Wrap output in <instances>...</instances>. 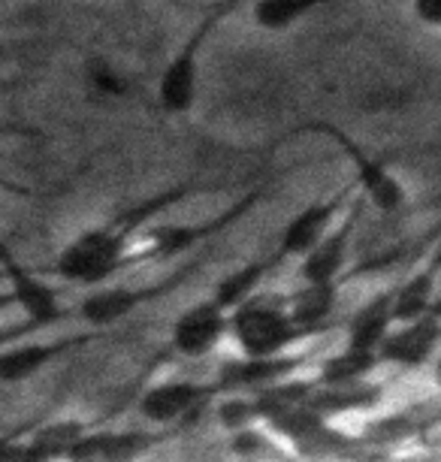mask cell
Returning a JSON list of instances; mask_svg holds the SVG:
<instances>
[{
  "label": "cell",
  "instance_id": "44dd1931",
  "mask_svg": "<svg viewBox=\"0 0 441 462\" xmlns=\"http://www.w3.org/2000/svg\"><path fill=\"white\" fill-rule=\"evenodd\" d=\"M330 4H335V0H254L251 13H254V22L263 31H284Z\"/></svg>",
  "mask_w": 441,
  "mask_h": 462
},
{
  "label": "cell",
  "instance_id": "8fae6325",
  "mask_svg": "<svg viewBox=\"0 0 441 462\" xmlns=\"http://www.w3.org/2000/svg\"><path fill=\"white\" fill-rule=\"evenodd\" d=\"M317 351L302 354H270V356H242L236 363L221 365L218 378H215V390L218 393H236V390H261L266 383H275L281 378H290L299 369L315 360Z\"/></svg>",
  "mask_w": 441,
  "mask_h": 462
},
{
  "label": "cell",
  "instance_id": "8992f818",
  "mask_svg": "<svg viewBox=\"0 0 441 462\" xmlns=\"http://www.w3.org/2000/svg\"><path fill=\"white\" fill-rule=\"evenodd\" d=\"M200 263H188L181 266L176 275L170 278H161V282L154 284H142V287H106V291H97L91 293L88 300L82 302L79 315L85 324H91L94 329H103V327H112L118 324L121 318L133 315L136 309H142V305H149L154 300H163V296L176 293L181 284L191 278Z\"/></svg>",
  "mask_w": 441,
  "mask_h": 462
},
{
  "label": "cell",
  "instance_id": "52a82bcc",
  "mask_svg": "<svg viewBox=\"0 0 441 462\" xmlns=\"http://www.w3.org/2000/svg\"><path fill=\"white\" fill-rule=\"evenodd\" d=\"M366 206H369V199L363 197V190H357V194L348 199V206L342 208L345 217L335 224V230H326L324 236L302 254V263H299L302 282H342V269H345V260H348L351 239H354V233H357Z\"/></svg>",
  "mask_w": 441,
  "mask_h": 462
},
{
  "label": "cell",
  "instance_id": "ffe728a7",
  "mask_svg": "<svg viewBox=\"0 0 441 462\" xmlns=\"http://www.w3.org/2000/svg\"><path fill=\"white\" fill-rule=\"evenodd\" d=\"M275 266L279 263H275L272 257H266V260H254V263L236 269V273H230L218 287H215L212 300L227 311L236 309L242 300H248L251 293H257V287H261V282L272 273Z\"/></svg>",
  "mask_w": 441,
  "mask_h": 462
},
{
  "label": "cell",
  "instance_id": "7a4b0ae2",
  "mask_svg": "<svg viewBox=\"0 0 441 462\" xmlns=\"http://www.w3.org/2000/svg\"><path fill=\"white\" fill-rule=\"evenodd\" d=\"M227 333L236 338L242 356H270L297 347L306 338L317 336L315 329L297 324L288 311L284 296L251 293L236 309H230Z\"/></svg>",
  "mask_w": 441,
  "mask_h": 462
},
{
  "label": "cell",
  "instance_id": "4fadbf2b",
  "mask_svg": "<svg viewBox=\"0 0 441 462\" xmlns=\"http://www.w3.org/2000/svg\"><path fill=\"white\" fill-rule=\"evenodd\" d=\"M230 327V311L221 309L215 300H203L181 311V318L172 324V351L188 356V360H200L212 354Z\"/></svg>",
  "mask_w": 441,
  "mask_h": 462
},
{
  "label": "cell",
  "instance_id": "cb8c5ba5",
  "mask_svg": "<svg viewBox=\"0 0 441 462\" xmlns=\"http://www.w3.org/2000/svg\"><path fill=\"white\" fill-rule=\"evenodd\" d=\"M266 448V435L254 426H245V430H236L233 432V450L242 453V457H254Z\"/></svg>",
  "mask_w": 441,
  "mask_h": 462
},
{
  "label": "cell",
  "instance_id": "9c48e42d",
  "mask_svg": "<svg viewBox=\"0 0 441 462\" xmlns=\"http://www.w3.org/2000/svg\"><path fill=\"white\" fill-rule=\"evenodd\" d=\"M438 342H441V318L436 305L427 315L402 320L400 327L393 324L375 354L378 363L396 365V369H420V365H427L436 356Z\"/></svg>",
  "mask_w": 441,
  "mask_h": 462
},
{
  "label": "cell",
  "instance_id": "5bb4252c",
  "mask_svg": "<svg viewBox=\"0 0 441 462\" xmlns=\"http://www.w3.org/2000/svg\"><path fill=\"white\" fill-rule=\"evenodd\" d=\"M97 333H79V336H67L55 338V342H13L6 347H0V381L4 383H22L40 374L51 360L76 351L82 345H91Z\"/></svg>",
  "mask_w": 441,
  "mask_h": 462
},
{
  "label": "cell",
  "instance_id": "3957f363",
  "mask_svg": "<svg viewBox=\"0 0 441 462\" xmlns=\"http://www.w3.org/2000/svg\"><path fill=\"white\" fill-rule=\"evenodd\" d=\"M242 4H245V0H218V4L200 19V24L191 31V37L185 40V46L176 51V58L167 64V69H163V76H161V85H158V100H161L163 112H170V116L191 112L194 100H197L200 55H203L206 42H209L212 33L218 31V24L227 22Z\"/></svg>",
  "mask_w": 441,
  "mask_h": 462
},
{
  "label": "cell",
  "instance_id": "2e32d148",
  "mask_svg": "<svg viewBox=\"0 0 441 462\" xmlns=\"http://www.w3.org/2000/svg\"><path fill=\"white\" fill-rule=\"evenodd\" d=\"M339 287L342 282H302L297 293L284 296L290 318L315 333H326L333 327L330 318L339 302Z\"/></svg>",
  "mask_w": 441,
  "mask_h": 462
},
{
  "label": "cell",
  "instance_id": "7c38bea8",
  "mask_svg": "<svg viewBox=\"0 0 441 462\" xmlns=\"http://www.w3.org/2000/svg\"><path fill=\"white\" fill-rule=\"evenodd\" d=\"M0 269H4V282L10 284L13 300L24 311V318L49 327V324H55V320H60L67 315V311L58 305L55 287L42 282L40 275H33L28 266H22L13 251L6 248L4 239H0Z\"/></svg>",
  "mask_w": 441,
  "mask_h": 462
},
{
  "label": "cell",
  "instance_id": "f1b7e54d",
  "mask_svg": "<svg viewBox=\"0 0 441 462\" xmlns=\"http://www.w3.org/2000/svg\"><path fill=\"white\" fill-rule=\"evenodd\" d=\"M0 282H4V269H0Z\"/></svg>",
  "mask_w": 441,
  "mask_h": 462
},
{
  "label": "cell",
  "instance_id": "603a6c76",
  "mask_svg": "<svg viewBox=\"0 0 441 462\" xmlns=\"http://www.w3.org/2000/svg\"><path fill=\"white\" fill-rule=\"evenodd\" d=\"M218 420L224 430L236 432V430H245V426H254L261 420L257 414V405H254V396H227L218 408Z\"/></svg>",
  "mask_w": 441,
  "mask_h": 462
},
{
  "label": "cell",
  "instance_id": "ba28073f",
  "mask_svg": "<svg viewBox=\"0 0 441 462\" xmlns=\"http://www.w3.org/2000/svg\"><path fill=\"white\" fill-rule=\"evenodd\" d=\"M357 190H360V185H357V179H354L345 188L335 190L333 197L315 199V203H308L302 212L293 215L288 221V226H284V233L279 239V248H275V254H272L275 263H284L288 257L306 254V251L315 245V242L321 239L326 230H330L333 221L342 215V208L348 206V199L357 194Z\"/></svg>",
  "mask_w": 441,
  "mask_h": 462
},
{
  "label": "cell",
  "instance_id": "30bf717a",
  "mask_svg": "<svg viewBox=\"0 0 441 462\" xmlns=\"http://www.w3.org/2000/svg\"><path fill=\"white\" fill-rule=\"evenodd\" d=\"M212 396H218L215 383L161 381L140 396V414L158 426L185 423V420H194L197 411H203V405L209 402Z\"/></svg>",
  "mask_w": 441,
  "mask_h": 462
},
{
  "label": "cell",
  "instance_id": "6da1fadb",
  "mask_svg": "<svg viewBox=\"0 0 441 462\" xmlns=\"http://www.w3.org/2000/svg\"><path fill=\"white\" fill-rule=\"evenodd\" d=\"M218 185H203V181H185L179 188H170L163 194H154L142 203L131 206L127 212L115 215L112 221L94 226V230L79 233L70 245L60 251L58 257V275L70 284H82V287H97L106 278L121 273L124 266H131V248L133 239L140 233V226H145L154 215L167 212L172 203L185 199L188 194H197V190H215Z\"/></svg>",
  "mask_w": 441,
  "mask_h": 462
},
{
  "label": "cell",
  "instance_id": "7402d4cb",
  "mask_svg": "<svg viewBox=\"0 0 441 462\" xmlns=\"http://www.w3.org/2000/svg\"><path fill=\"white\" fill-rule=\"evenodd\" d=\"M378 354H366V351H351V347H342L339 354L326 356L317 369L315 381L317 383H348V381H363L375 372Z\"/></svg>",
  "mask_w": 441,
  "mask_h": 462
},
{
  "label": "cell",
  "instance_id": "4316f807",
  "mask_svg": "<svg viewBox=\"0 0 441 462\" xmlns=\"http://www.w3.org/2000/svg\"><path fill=\"white\" fill-rule=\"evenodd\" d=\"M0 134H24V130H15V127H10V125H0ZM0 190H6V194H19V197H31V194H33L31 188L15 185L13 179H4V176H0Z\"/></svg>",
  "mask_w": 441,
  "mask_h": 462
},
{
  "label": "cell",
  "instance_id": "83f0119b",
  "mask_svg": "<svg viewBox=\"0 0 441 462\" xmlns=\"http://www.w3.org/2000/svg\"><path fill=\"white\" fill-rule=\"evenodd\" d=\"M13 305H15V300H13L10 287H6V291H0V315H4L6 309H13Z\"/></svg>",
  "mask_w": 441,
  "mask_h": 462
},
{
  "label": "cell",
  "instance_id": "484cf974",
  "mask_svg": "<svg viewBox=\"0 0 441 462\" xmlns=\"http://www.w3.org/2000/svg\"><path fill=\"white\" fill-rule=\"evenodd\" d=\"M414 15H418L427 28H438L441 24V0H414Z\"/></svg>",
  "mask_w": 441,
  "mask_h": 462
},
{
  "label": "cell",
  "instance_id": "277c9868",
  "mask_svg": "<svg viewBox=\"0 0 441 462\" xmlns=\"http://www.w3.org/2000/svg\"><path fill=\"white\" fill-rule=\"evenodd\" d=\"M263 194H266V185L248 190V197H242L239 203H233L230 208H224L221 215H215L203 224L154 226V230H149L142 236V248H131V263H145V260H152V263H163V260H172V257L185 254V251H191V248H200L206 239L215 236V233L227 230L230 224L242 221L251 208L261 203Z\"/></svg>",
  "mask_w": 441,
  "mask_h": 462
},
{
  "label": "cell",
  "instance_id": "e0dca14e",
  "mask_svg": "<svg viewBox=\"0 0 441 462\" xmlns=\"http://www.w3.org/2000/svg\"><path fill=\"white\" fill-rule=\"evenodd\" d=\"M393 324H396L393 320V287H387V291L378 293L375 300H369L357 315L351 318L348 342H345V347L375 354L378 345H381V338L390 333Z\"/></svg>",
  "mask_w": 441,
  "mask_h": 462
},
{
  "label": "cell",
  "instance_id": "9a60e30c",
  "mask_svg": "<svg viewBox=\"0 0 441 462\" xmlns=\"http://www.w3.org/2000/svg\"><path fill=\"white\" fill-rule=\"evenodd\" d=\"M167 439V432L145 430H85L73 441L67 459H133Z\"/></svg>",
  "mask_w": 441,
  "mask_h": 462
},
{
  "label": "cell",
  "instance_id": "ac0fdd59",
  "mask_svg": "<svg viewBox=\"0 0 441 462\" xmlns=\"http://www.w3.org/2000/svg\"><path fill=\"white\" fill-rule=\"evenodd\" d=\"M436 275H438V263L436 257L429 260V266L418 269L409 282H402L400 287H393V320L402 324V320L420 318L427 315L429 309H436Z\"/></svg>",
  "mask_w": 441,
  "mask_h": 462
},
{
  "label": "cell",
  "instance_id": "5b68a950",
  "mask_svg": "<svg viewBox=\"0 0 441 462\" xmlns=\"http://www.w3.org/2000/svg\"><path fill=\"white\" fill-rule=\"evenodd\" d=\"M293 134H324L326 139H333V143L348 154V161L354 163V170H357L354 179H357L363 197H366L369 206H375L378 212L390 215V212H400L405 206V188L400 185V179H393L378 158L363 152V145L354 143L345 130L330 125V121H308V125L293 127Z\"/></svg>",
  "mask_w": 441,
  "mask_h": 462
},
{
  "label": "cell",
  "instance_id": "d6986e66",
  "mask_svg": "<svg viewBox=\"0 0 441 462\" xmlns=\"http://www.w3.org/2000/svg\"><path fill=\"white\" fill-rule=\"evenodd\" d=\"M88 430V423L82 420H60L49 423L31 435L28 441H22V459H67L73 441Z\"/></svg>",
  "mask_w": 441,
  "mask_h": 462
},
{
  "label": "cell",
  "instance_id": "d4e9b609",
  "mask_svg": "<svg viewBox=\"0 0 441 462\" xmlns=\"http://www.w3.org/2000/svg\"><path fill=\"white\" fill-rule=\"evenodd\" d=\"M40 329H46V327L37 324V320H31V318H24L22 324H15V327H4V329H0V347H6L13 342H22L24 336L40 333Z\"/></svg>",
  "mask_w": 441,
  "mask_h": 462
}]
</instances>
